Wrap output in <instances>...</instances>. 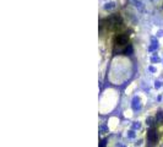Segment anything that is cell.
I'll return each mask as SVG.
<instances>
[{
  "mask_svg": "<svg viewBox=\"0 0 163 147\" xmlns=\"http://www.w3.org/2000/svg\"><path fill=\"white\" fill-rule=\"evenodd\" d=\"M128 44V36L125 34H119L115 38V45L118 47H124Z\"/></svg>",
  "mask_w": 163,
  "mask_h": 147,
  "instance_id": "1",
  "label": "cell"
},
{
  "mask_svg": "<svg viewBox=\"0 0 163 147\" xmlns=\"http://www.w3.org/2000/svg\"><path fill=\"white\" fill-rule=\"evenodd\" d=\"M156 139H157V136H156V132L153 130H151V131L148 132V140H150V142L155 143L156 142Z\"/></svg>",
  "mask_w": 163,
  "mask_h": 147,
  "instance_id": "2",
  "label": "cell"
},
{
  "mask_svg": "<svg viewBox=\"0 0 163 147\" xmlns=\"http://www.w3.org/2000/svg\"><path fill=\"white\" fill-rule=\"evenodd\" d=\"M114 6H115V4L113 3V1H110V3H107V4L104 5V9L105 10H109V9H113Z\"/></svg>",
  "mask_w": 163,
  "mask_h": 147,
  "instance_id": "3",
  "label": "cell"
},
{
  "mask_svg": "<svg viewBox=\"0 0 163 147\" xmlns=\"http://www.w3.org/2000/svg\"><path fill=\"white\" fill-rule=\"evenodd\" d=\"M129 1H131V3H134L135 4V6L136 8H139V9H142V4L139 1V0H129Z\"/></svg>",
  "mask_w": 163,
  "mask_h": 147,
  "instance_id": "4",
  "label": "cell"
}]
</instances>
